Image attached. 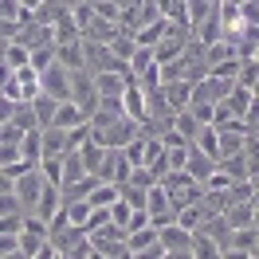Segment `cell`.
I'll return each mask as SVG.
<instances>
[{
	"label": "cell",
	"mask_w": 259,
	"mask_h": 259,
	"mask_svg": "<svg viewBox=\"0 0 259 259\" xmlns=\"http://www.w3.org/2000/svg\"><path fill=\"white\" fill-rule=\"evenodd\" d=\"M247 130H251V134L259 138V98L251 102V110H247Z\"/></svg>",
	"instance_id": "14"
},
{
	"label": "cell",
	"mask_w": 259,
	"mask_h": 259,
	"mask_svg": "<svg viewBox=\"0 0 259 259\" xmlns=\"http://www.w3.org/2000/svg\"><path fill=\"white\" fill-rule=\"evenodd\" d=\"M79 153H82V165H87V173H91V177H98V173H102V165H106V153H110V149L98 146V142H87Z\"/></svg>",
	"instance_id": "5"
},
{
	"label": "cell",
	"mask_w": 259,
	"mask_h": 259,
	"mask_svg": "<svg viewBox=\"0 0 259 259\" xmlns=\"http://www.w3.org/2000/svg\"><path fill=\"white\" fill-rule=\"evenodd\" d=\"M0 259H28L24 251H8V255H0Z\"/></svg>",
	"instance_id": "16"
},
{
	"label": "cell",
	"mask_w": 259,
	"mask_h": 259,
	"mask_svg": "<svg viewBox=\"0 0 259 259\" xmlns=\"http://www.w3.org/2000/svg\"><path fill=\"white\" fill-rule=\"evenodd\" d=\"M216 169H220V161H216V157H208V153L193 149V153H189V169H185V173H189V177H193L196 185L204 189V185H208V181L216 177Z\"/></svg>",
	"instance_id": "1"
},
{
	"label": "cell",
	"mask_w": 259,
	"mask_h": 259,
	"mask_svg": "<svg viewBox=\"0 0 259 259\" xmlns=\"http://www.w3.org/2000/svg\"><path fill=\"white\" fill-rule=\"evenodd\" d=\"M251 259H255V255H251Z\"/></svg>",
	"instance_id": "18"
},
{
	"label": "cell",
	"mask_w": 259,
	"mask_h": 259,
	"mask_svg": "<svg viewBox=\"0 0 259 259\" xmlns=\"http://www.w3.org/2000/svg\"><path fill=\"white\" fill-rule=\"evenodd\" d=\"M134 204H130V200H118V204H114L110 208V220H114V228H122V232H126L130 236V224H134Z\"/></svg>",
	"instance_id": "9"
},
{
	"label": "cell",
	"mask_w": 259,
	"mask_h": 259,
	"mask_svg": "<svg viewBox=\"0 0 259 259\" xmlns=\"http://www.w3.org/2000/svg\"><path fill=\"white\" fill-rule=\"evenodd\" d=\"M32 67V51L24 44H4V71H28Z\"/></svg>",
	"instance_id": "4"
},
{
	"label": "cell",
	"mask_w": 259,
	"mask_h": 259,
	"mask_svg": "<svg viewBox=\"0 0 259 259\" xmlns=\"http://www.w3.org/2000/svg\"><path fill=\"white\" fill-rule=\"evenodd\" d=\"M0 216H28L16 193H4V196H0Z\"/></svg>",
	"instance_id": "11"
},
{
	"label": "cell",
	"mask_w": 259,
	"mask_h": 259,
	"mask_svg": "<svg viewBox=\"0 0 259 259\" xmlns=\"http://www.w3.org/2000/svg\"><path fill=\"white\" fill-rule=\"evenodd\" d=\"M224 259H251V251H243V247H232V251H224Z\"/></svg>",
	"instance_id": "15"
},
{
	"label": "cell",
	"mask_w": 259,
	"mask_h": 259,
	"mask_svg": "<svg viewBox=\"0 0 259 259\" xmlns=\"http://www.w3.org/2000/svg\"><path fill=\"white\" fill-rule=\"evenodd\" d=\"M169 251H165V243H153V247H146V251H138V255H130V259H165Z\"/></svg>",
	"instance_id": "13"
},
{
	"label": "cell",
	"mask_w": 259,
	"mask_h": 259,
	"mask_svg": "<svg viewBox=\"0 0 259 259\" xmlns=\"http://www.w3.org/2000/svg\"><path fill=\"white\" fill-rule=\"evenodd\" d=\"M251 59H255V63H259V48H255V55H251Z\"/></svg>",
	"instance_id": "17"
},
{
	"label": "cell",
	"mask_w": 259,
	"mask_h": 259,
	"mask_svg": "<svg viewBox=\"0 0 259 259\" xmlns=\"http://www.w3.org/2000/svg\"><path fill=\"white\" fill-rule=\"evenodd\" d=\"M95 16L102 24H114L118 28V20H122V0H95Z\"/></svg>",
	"instance_id": "8"
},
{
	"label": "cell",
	"mask_w": 259,
	"mask_h": 259,
	"mask_svg": "<svg viewBox=\"0 0 259 259\" xmlns=\"http://www.w3.org/2000/svg\"><path fill=\"white\" fill-rule=\"evenodd\" d=\"M91 204H87V200H71V204H67V216H71V224L75 228H82V232H87V220H91Z\"/></svg>",
	"instance_id": "10"
},
{
	"label": "cell",
	"mask_w": 259,
	"mask_h": 259,
	"mask_svg": "<svg viewBox=\"0 0 259 259\" xmlns=\"http://www.w3.org/2000/svg\"><path fill=\"white\" fill-rule=\"evenodd\" d=\"M193 259H224V247L216 240H208L204 232H196V243H193Z\"/></svg>",
	"instance_id": "7"
},
{
	"label": "cell",
	"mask_w": 259,
	"mask_h": 259,
	"mask_svg": "<svg viewBox=\"0 0 259 259\" xmlns=\"http://www.w3.org/2000/svg\"><path fill=\"white\" fill-rule=\"evenodd\" d=\"M161 243H165V251L185 255V251H193L196 232H189V228H181V224H169V228H161Z\"/></svg>",
	"instance_id": "2"
},
{
	"label": "cell",
	"mask_w": 259,
	"mask_h": 259,
	"mask_svg": "<svg viewBox=\"0 0 259 259\" xmlns=\"http://www.w3.org/2000/svg\"><path fill=\"white\" fill-rule=\"evenodd\" d=\"M87 177H91V173H87V165H82V153H79V149H71V153L63 157V185H59V189H63V193H71V189H75V185H82Z\"/></svg>",
	"instance_id": "3"
},
{
	"label": "cell",
	"mask_w": 259,
	"mask_h": 259,
	"mask_svg": "<svg viewBox=\"0 0 259 259\" xmlns=\"http://www.w3.org/2000/svg\"><path fill=\"white\" fill-rule=\"evenodd\" d=\"M240 20L247 28H259V0H240Z\"/></svg>",
	"instance_id": "12"
},
{
	"label": "cell",
	"mask_w": 259,
	"mask_h": 259,
	"mask_svg": "<svg viewBox=\"0 0 259 259\" xmlns=\"http://www.w3.org/2000/svg\"><path fill=\"white\" fill-rule=\"evenodd\" d=\"M200 130H204V126H200V122H196V118H193V114H189V110L173 118V134H177V138H185L189 146H193L196 138H200Z\"/></svg>",
	"instance_id": "6"
}]
</instances>
